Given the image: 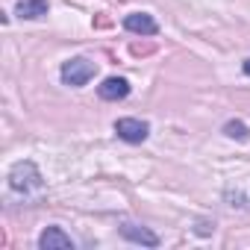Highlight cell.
Listing matches in <instances>:
<instances>
[{"instance_id":"6da1fadb","label":"cell","mask_w":250,"mask_h":250,"mask_svg":"<svg viewBox=\"0 0 250 250\" xmlns=\"http://www.w3.org/2000/svg\"><path fill=\"white\" fill-rule=\"evenodd\" d=\"M9 186L15 191H24V194H33V191H42V174L33 162H15L12 171H9Z\"/></svg>"},{"instance_id":"7a4b0ae2","label":"cell","mask_w":250,"mask_h":250,"mask_svg":"<svg viewBox=\"0 0 250 250\" xmlns=\"http://www.w3.org/2000/svg\"><path fill=\"white\" fill-rule=\"evenodd\" d=\"M94 74H97V65H94L91 59H83V56L68 59V62L62 65V83H65V85H74V88L85 85Z\"/></svg>"},{"instance_id":"3957f363","label":"cell","mask_w":250,"mask_h":250,"mask_svg":"<svg viewBox=\"0 0 250 250\" xmlns=\"http://www.w3.org/2000/svg\"><path fill=\"white\" fill-rule=\"evenodd\" d=\"M115 133H118V139L130 142V145H142L150 136V124L139 121V118H118L115 121Z\"/></svg>"},{"instance_id":"277c9868","label":"cell","mask_w":250,"mask_h":250,"mask_svg":"<svg viewBox=\"0 0 250 250\" xmlns=\"http://www.w3.org/2000/svg\"><path fill=\"white\" fill-rule=\"evenodd\" d=\"M39 247L42 250H74V241L62 227H47L39 235Z\"/></svg>"},{"instance_id":"5b68a950","label":"cell","mask_w":250,"mask_h":250,"mask_svg":"<svg viewBox=\"0 0 250 250\" xmlns=\"http://www.w3.org/2000/svg\"><path fill=\"white\" fill-rule=\"evenodd\" d=\"M124 27H127L130 33H139V36H156L159 33V24L153 21V15L147 12H133L124 18Z\"/></svg>"},{"instance_id":"8992f818","label":"cell","mask_w":250,"mask_h":250,"mask_svg":"<svg viewBox=\"0 0 250 250\" xmlns=\"http://www.w3.org/2000/svg\"><path fill=\"white\" fill-rule=\"evenodd\" d=\"M97 94L103 100H124L130 94V83L124 77H109V80H103V85H97Z\"/></svg>"},{"instance_id":"52a82bcc","label":"cell","mask_w":250,"mask_h":250,"mask_svg":"<svg viewBox=\"0 0 250 250\" xmlns=\"http://www.w3.org/2000/svg\"><path fill=\"white\" fill-rule=\"evenodd\" d=\"M121 235L136 241V244H145V247H156L159 244V238L147 227H139V224H121Z\"/></svg>"},{"instance_id":"ba28073f","label":"cell","mask_w":250,"mask_h":250,"mask_svg":"<svg viewBox=\"0 0 250 250\" xmlns=\"http://www.w3.org/2000/svg\"><path fill=\"white\" fill-rule=\"evenodd\" d=\"M47 9H50L47 0H18V3H15V15H18V18H27V21L44 18Z\"/></svg>"},{"instance_id":"9c48e42d","label":"cell","mask_w":250,"mask_h":250,"mask_svg":"<svg viewBox=\"0 0 250 250\" xmlns=\"http://www.w3.org/2000/svg\"><path fill=\"white\" fill-rule=\"evenodd\" d=\"M224 133H227L229 139H238V142H247V139H250V130L244 127L241 121H229L227 127H224Z\"/></svg>"},{"instance_id":"30bf717a","label":"cell","mask_w":250,"mask_h":250,"mask_svg":"<svg viewBox=\"0 0 250 250\" xmlns=\"http://www.w3.org/2000/svg\"><path fill=\"white\" fill-rule=\"evenodd\" d=\"M244 74H250V59H247V62H244Z\"/></svg>"}]
</instances>
